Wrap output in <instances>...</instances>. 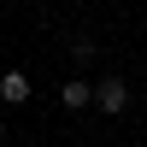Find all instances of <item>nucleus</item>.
Wrapping results in <instances>:
<instances>
[{"label": "nucleus", "instance_id": "obj_2", "mask_svg": "<svg viewBox=\"0 0 147 147\" xmlns=\"http://www.w3.org/2000/svg\"><path fill=\"white\" fill-rule=\"evenodd\" d=\"M0 100H6V106H24V100H30V77H24V71H6V77H0Z\"/></svg>", "mask_w": 147, "mask_h": 147}, {"label": "nucleus", "instance_id": "obj_4", "mask_svg": "<svg viewBox=\"0 0 147 147\" xmlns=\"http://www.w3.org/2000/svg\"><path fill=\"white\" fill-rule=\"evenodd\" d=\"M0 136H6V124H0Z\"/></svg>", "mask_w": 147, "mask_h": 147}, {"label": "nucleus", "instance_id": "obj_1", "mask_svg": "<svg viewBox=\"0 0 147 147\" xmlns=\"http://www.w3.org/2000/svg\"><path fill=\"white\" fill-rule=\"evenodd\" d=\"M94 106H100V112H124V106H129V88H124L118 77L94 82Z\"/></svg>", "mask_w": 147, "mask_h": 147}, {"label": "nucleus", "instance_id": "obj_3", "mask_svg": "<svg viewBox=\"0 0 147 147\" xmlns=\"http://www.w3.org/2000/svg\"><path fill=\"white\" fill-rule=\"evenodd\" d=\"M59 100H65V112H77V106H88V100H94V82H82V77H71L65 88H59Z\"/></svg>", "mask_w": 147, "mask_h": 147}]
</instances>
